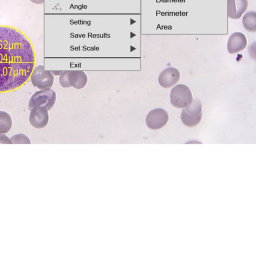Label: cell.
Segmentation results:
<instances>
[{
    "mask_svg": "<svg viewBox=\"0 0 256 256\" xmlns=\"http://www.w3.org/2000/svg\"><path fill=\"white\" fill-rule=\"evenodd\" d=\"M35 61L27 37L16 28L0 26V92L14 90L26 83Z\"/></svg>",
    "mask_w": 256,
    "mask_h": 256,
    "instance_id": "obj_1",
    "label": "cell"
},
{
    "mask_svg": "<svg viewBox=\"0 0 256 256\" xmlns=\"http://www.w3.org/2000/svg\"><path fill=\"white\" fill-rule=\"evenodd\" d=\"M248 5V0H228V16L234 20L240 18Z\"/></svg>",
    "mask_w": 256,
    "mask_h": 256,
    "instance_id": "obj_10",
    "label": "cell"
},
{
    "mask_svg": "<svg viewBox=\"0 0 256 256\" xmlns=\"http://www.w3.org/2000/svg\"><path fill=\"white\" fill-rule=\"evenodd\" d=\"M0 144H12L10 138L5 134H0Z\"/></svg>",
    "mask_w": 256,
    "mask_h": 256,
    "instance_id": "obj_15",
    "label": "cell"
},
{
    "mask_svg": "<svg viewBox=\"0 0 256 256\" xmlns=\"http://www.w3.org/2000/svg\"><path fill=\"white\" fill-rule=\"evenodd\" d=\"M12 119L8 113L0 110V134H6L12 128Z\"/></svg>",
    "mask_w": 256,
    "mask_h": 256,
    "instance_id": "obj_13",
    "label": "cell"
},
{
    "mask_svg": "<svg viewBox=\"0 0 256 256\" xmlns=\"http://www.w3.org/2000/svg\"><path fill=\"white\" fill-rule=\"evenodd\" d=\"M247 39L246 36L240 32H235L230 36L227 44L228 52L234 54L246 48Z\"/></svg>",
    "mask_w": 256,
    "mask_h": 256,
    "instance_id": "obj_9",
    "label": "cell"
},
{
    "mask_svg": "<svg viewBox=\"0 0 256 256\" xmlns=\"http://www.w3.org/2000/svg\"><path fill=\"white\" fill-rule=\"evenodd\" d=\"M49 116L48 110L40 106L33 107L29 114V122L34 128L40 129L44 128L48 124Z\"/></svg>",
    "mask_w": 256,
    "mask_h": 256,
    "instance_id": "obj_7",
    "label": "cell"
},
{
    "mask_svg": "<svg viewBox=\"0 0 256 256\" xmlns=\"http://www.w3.org/2000/svg\"><path fill=\"white\" fill-rule=\"evenodd\" d=\"M10 140L14 144H30V140L28 136L24 134H18L12 136Z\"/></svg>",
    "mask_w": 256,
    "mask_h": 256,
    "instance_id": "obj_14",
    "label": "cell"
},
{
    "mask_svg": "<svg viewBox=\"0 0 256 256\" xmlns=\"http://www.w3.org/2000/svg\"><path fill=\"white\" fill-rule=\"evenodd\" d=\"M202 116V103L199 100L195 99L182 110L181 120L184 126L194 127L200 122Z\"/></svg>",
    "mask_w": 256,
    "mask_h": 256,
    "instance_id": "obj_2",
    "label": "cell"
},
{
    "mask_svg": "<svg viewBox=\"0 0 256 256\" xmlns=\"http://www.w3.org/2000/svg\"><path fill=\"white\" fill-rule=\"evenodd\" d=\"M170 102L178 108H184L192 102V93L186 85L179 84L174 86L170 92Z\"/></svg>",
    "mask_w": 256,
    "mask_h": 256,
    "instance_id": "obj_5",
    "label": "cell"
},
{
    "mask_svg": "<svg viewBox=\"0 0 256 256\" xmlns=\"http://www.w3.org/2000/svg\"><path fill=\"white\" fill-rule=\"evenodd\" d=\"M56 100V92L50 88L40 90L35 92L30 97L28 108L30 110L34 106H40L48 111L54 104Z\"/></svg>",
    "mask_w": 256,
    "mask_h": 256,
    "instance_id": "obj_3",
    "label": "cell"
},
{
    "mask_svg": "<svg viewBox=\"0 0 256 256\" xmlns=\"http://www.w3.org/2000/svg\"><path fill=\"white\" fill-rule=\"evenodd\" d=\"M168 113L162 108H156L151 110L146 118L148 126L153 130L163 128L168 120Z\"/></svg>",
    "mask_w": 256,
    "mask_h": 256,
    "instance_id": "obj_6",
    "label": "cell"
},
{
    "mask_svg": "<svg viewBox=\"0 0 256 256\" xmlns=\"http://www.w3.org/2000/svg\"><path fill=\"white\" fill-rule=\"evenodd\" d=\"M242 24L244 28L248 32H256V12L250 11L246 12L242 18Z\"/></svg>",
    "mask_w": 256,
    "mask_h": 256,
    "instance_id": "obj_12",
    "label": "cell"
},
{
    "mask_svg": "<svg viewBox=\"0 0 256 256\" xmlns=\"http://www.w3.org/2000/svg\"><path fill=\"white\" fill-rule=\"evenodd\" d=\"M30 78L32 85L40 90L51 88L54 82L52 74L50 71L44 70L42 65L34 68Z\"/></svg>",
    "mask_w": 256,
    "mask_h": 256,
    "instance_id": "obj_4",
    "label": "cell"
},
{
    "mask_svg": "<svg viewBox=\"0 0 256 256\" xmlns=\"http://www.w3.org/2000/svg\"><path fill=\"white\" fill-rule=\"evenodd\" d=\"M88 77L82 70H68V82L70 87L80 90L87 84Z\"/></svg>",
    "mask_w": 256,
    "mask_h": 256,
    "instance_id": "obj_11",
    "label": "cell"
},
{
    "mask_svg": "<svg viewBox=\"0 0 256 256\" xmlns=\"http://www.w3.org/2000/svg\"><path fill=\"white\" fill-rule=\"evenodd\" d=\"M180 77V74L178 69L174 68H168L160 74L158 82L163 88H170L178 82Z\"/></svg>",
    "mask_w": 256,
    "mask_h": 256,
    "instance_id": "obj_8",
    "label": "cell"
}]
</instances>
